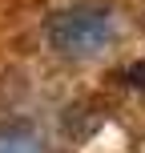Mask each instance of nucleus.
<instances>
[{"label": "nucleus", "mask_w": 145, "mask_h": 153, "mask_svg": "<svg viewBox=\"0 0 145 153\" xmlns=\"http://www.w3.org/2000/svg\"><path fill=\"white\" fill-rule=\"evenodd\" d=\"M0 153H40V133L28 121L0 125Z\"/></svg>", "instance_id": "nucleus-2"}, {"label": "nucleus", "mask_w": 145, "mask_h": 153, "mask_svg": "<svg viewBox=\"0 0 145 153\" xmlns=\"http://www.w3.org/2000/svg\"><path fill=\"white\" fill-rule=\"evenodd\" d=\"M125 76H129L137 89H145V61H141V65H129V73H125Z\"/></svg>", "instance_id": "nucleus-3"}, {"label": "nucleus", "mask_w": 145, "mask_h": 153, "mask_svg": "<svg viewBox=\"0 0 145 153\" xmlns=\"http://www.w3.org/2000/svg\"><path fill=\"white\" fill-rule=\"evenodd\" d=\"M113 36V12L105 4H73L48 20V45L65 56H93Z\"/></svg>", "instance_id": "nucleus-1"}]
</instances>
